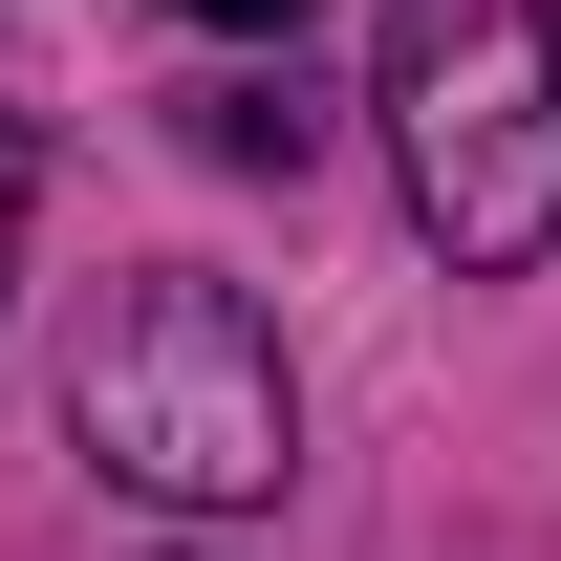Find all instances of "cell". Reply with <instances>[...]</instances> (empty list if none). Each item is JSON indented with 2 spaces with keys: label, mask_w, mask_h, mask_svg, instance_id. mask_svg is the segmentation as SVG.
<instances>
[{
  "label": "cell",
  "mask_w": 561,
  "mask_h": 561,
  "mask_svg": "<svg viewBox=\"0 0 561 561\" xmlns=\"http://www.w3.org/2000/svg\"><path fill=\"white\" fill-rule=\"evenodd\" d=\"M66 432H87L130 496H173V518H238V496H280V454H302V389H280V324H260L216 260H151L130 302L87 324Z\"/></svg>",
  "instance_id": "obj_1"
},
{
  "label": "cell",
  "mask_w": 561,
  "mask_h": 561,
  "mask_svg": "<svg viewBox=\"0 0 561 561\" xmlns=\"http://www.w3.org/2000/svg\"><path fill=\"white\" fill-rule=\"evenodd\" d=\"M389 173L432 260L518 280L561 238V0H389Z\"/></svg>",
  "instance_id": "obj_2"
},
{
  "label": "cell",
  "mask_w": 561,
  "mask_h": 561,
  "mask_svg": "<svg viewBox=\"0 0 561 561\" xmlns=\"http://www.w3.org/2000/svg\"><path fill=\"white\" fill-rule=\"evenodd\" d=\"M173 130H195L216 173H302V151H324V108H302V87H260V66H238V87H173Z\"/></svg>",
  "instance_id": "obj_3"
},
{
  "label": "cell",
  "mask_w": 561,
  "mask_h": 561,
  "mask_svg": "<svg viewBox=\"0 0 561 561\" xmlns=\"http://www.w3.org/2000/svg\"><path fill=\"white\" fill-rule=\"evenodd\" d=\"M22 173H44V151H22V130H0V280H22Z\"/></svg>",
  "instance_id": "obj_4"
},
{
  "label": "cell",
  "mask_w": 561,
  "mask_h": 561,
  "mask_svg": "<svg viewBox=\"0 0 561 561\" xmlns=\"http://www.w3.org/2000/svg\"><path fill=\"white\" fill-rule=\"evenodd\" d=\"M173 22H238V44H280V22H302V0H173Z\"/></svg>",
  "instance_id": "obj_5"
}]
</instances>
